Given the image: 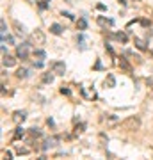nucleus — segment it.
<instances>
[{
	"mask_svg": "<svg viewBox=\"0 0 153 160\" xmlns=\"http://www.w3.org/2000/svg\"><path fill=\"white\" fill-rule=\"evenodd\" d=\"M30 53H32V43H20L16 46V57L18 59L25 61V59H28Z\"/></svg>",
	"mask_w": 153,
	"mask_h": 160,
	"instance_id": "obj_1",
	"label": "nucleus"
},
{
	"mask_svg": "<svg viewBox=\"0 0 153 160\" xmlns=\"http://www.w3.org/2000/svg\"><path fill=\"white\" fill-rule=\"evenodd\" d=\"M45 41H46V36L41 29H36L30 34V43H34V45H45Z\"/></svg>",
	"mask_w": 153,
	"mask_h": 160,
	"instance_id": "obj_2",
	"label": "nucleus"
},
{
	"mask_svg": "<svg viewBox=\"0 0 153 160\" xmlns=\"http://www.w3.org/2000/svg\"><path fill=\"white\" fill-rule=\"evenodd\" d=\"M139 126H141V119L135 118V116H132L126 121H123V128H126V130H137Z\"/></svg>",
	"mask_w": 153,
	"mask_h": 160,
	"instance_id": "obj_3",
	"label": "nucleus"
},
{
	"mask_svg": "<svg viewBox=\"0 0 153 160\" xmlns=\"http://www.w3.org/2000/svg\"><path fill=\"white\" fill-rule=\"evenodd\" d=\"M52 71L55 75H64L66 73V64L63 61H55V62H52Z\"/></svg>",
	"mask_w": 153,
	"mask_h": 160,
	"instance_id": "obj_4",
	"label": "nucleus"
},
{
	"mask_svg": "<svg viewBox=\"0 0 153 160\" xmlns=\"http://www.w3.org/2000/svg\"><path fill=\"white\" fill-rule=\"evenodd\" d=\"M57 142H59V137H55V135L45 139V142H43V151H46V149H50V148H55Z\"/></svg>",
	"mask_w": 153,
	"mask_h": 160,
	"instance_id": "obj_5",
	"label": "nucleus"
},
{
	"mask_svg": "<svg viewBox=\"0 0 153 160\" xmlns=\"http://www.w3.org/2000/svg\"><path fill=\"white\" fill-rule=\"evenodd\" d=\"M2 64H4V66H6V68H13V66H14V64H16V59L14 57H11V55H4V57H2Z\"/></svg>",
	"mask_w": 153,
	"mask_h": 160,
	"instance_id": "obj_6",
	"label": "nucleus"
},
{
	"mask_svg": "<svg viewBox=\"0 0 153 160\" xmlns=\"http://www.w3.org/2000/svg\"><path fill=\"white\" fill-rule=\"evenodd\" d=\"M13 25H14V30H16V36H20V38H23V36L27 34V32H25V27H23V25H20L18 22H14Z\"/></svg>",
	"mask_w": 153,
	"mask_h": 160,
	"instance_id": "obj_7",
	"label": "nucleus"
},
{
	"mask_svg": "<svg viewBox=\"0 0 153 160\" xmlns=\"http://www.w3.org/2000/svg\"><path fill=\"white\" fill-rule=\"evenodd\" d=\"M25 118H27V114H25V112H14L13 121H14V123H20V121H23Z\"/></svg>",
	"mask_w": 153,
	"mask_h": 160,
	"instance_id": "obj_8",
	"label": "nucleus"
},
{
	"mask_svg": "<svg viewBox=\"0 0 153 160\" xmlns=\"http://www.w3.org/2000/svg\"><path fill=\"white\" fill-rule=\"evenodd\" d=\"M50 32H52V34H55V36H59L61 32H63V27H61L59 23H54V25L50 27Z\"/></svg>",
	"mask_w": 153,
	"mask_h": 160,
	"instance_id": "obj_9",
	"label": "nucleus"
},
{
	"mask_svg": "<svg viewBox=\"0 0 153 160\" xmlns=\"http://www.w3.org/2000/svg\"><path fill=\"white\" fill-rule=\"evenodd\" d=\"M16 77H18V78H27V77H28V69L27 68H20L16 71Z\"/></svg>",
	"mask_w": 153,
	"mask_h": 160,
	"instance_id": "obj_10",
	"label": "nucleus"
},
{
	"mask_svg": "<svg viewBox=\"0 0 153 160\" xmlns=\"http://www.w3.org/2000/svg\"><path fill=\"white\" fill-rule=\"evenodd\" d=\"M52 73H54V71H52ZM52 73H45L43 75V82H45V84H52V82H54V75Z\"/></svg>",
	"mask_w": 153,
	"mask_h": 160,
	"instance_id": "obj_11",
	"label": "nucleus"
},
{
	"mask_svg": "<svg viewBox=\"0 0 153 160\" xmlns=\"http://www.w3.org/2000/svg\"><path fill=\"white\" fill-rule=\"evenodd\" d=\"M0 36H6L7 34V27H6V20H4V18H2V20H0Z\"/></svg>",
	"mask_w": 153,
	"mask_h": 160,
	"instance_id": "obj_12",
	"label": "nucleus"
},
{
	"mask_svg": "<svg viewBox=\"0 0 153 160\" xmlns=\"http://www.w3.org/2000/svg\"><path fill=\"white\" fill-rule=\"evenodd\" d=\"M98 23H102V25H112V20H105V18H98Z\"/></svg>",
	"mask_w": 153,
	"mask_h": 160,
	"instance_id": "obj_13",
	"label": "nucleus"
},
{
	"mask_svg": "<svg viewBox=\"0 0 153 160\" xmlns=\"http://www.w3.org/2000/svg\"><path fill=\"white\" fill-rule=\"evenodd\" d=\"M85 27H87V22H85L84 18H82V20H79V29L80 30H85Z\"/></svg>",
	"mask_w": 153,
	"mask_h": 160,
	"instance_id": "obj_14",
	"label": "nucleus"
},
{
	"mask_svg": "<svg viewBox=\"0 0 153 160\" xmlns=\"http://www.w3.org/2000/svg\"><path fill=\"white\" fill-rule=\"evenodd\" d=\"M34 53H36V55H38V57H39V61H43V59L46 57V53H45V52H43V50H36Z\"/></svg>",
	"mask_w": 153,
	"mask_h": 160,
	"instance_id": "obj_15",
	"label": "nucleus"
},
{
	"mask_svg": "<svg viewBox=\"0 0 153 160\" xmlns=\"http://www.w3.org/2000/svg\"><path fill=\"white\" fill-rule=\"evenodd\" d=\"M114 38H116V39H119V41H123V43H125V41H126V36L123 34V32H119V34H116V36H114Z\"/></svg>",
	"mask_w": 153,
	"mask_h": 160,
	"instance_id": "obj_16",
	"label": "nucleus"
},
{
	"mask_svg": "<svg viewBox=\"0 0 153 160\" xmlns=\"http://www.w3.org/2000/svg\"><path fill=\"white\" fill-rule=\"evenodd\" d=\"M135 45H137V48H141V50H146V45H144L141 39H135Z\"/></svg>",
	"mask_w": 153,
	"mask_h": 160,
	"instance_id": "obj_17",
	"label": "nucleus"
},
{
	"mask_svg": "<svg viewBox=\"0 0 153 160\" xmlns=\"http://www.w3.org/2000/svg\"><path fill=\"white\" fill-rule=\"evenodd\" d=\"M30 133H32L34 137H41V132H39V128H32V130H30Z\"/></svg>",
	"mask_w": 153,
	"mask_h": 160,
	"instance_id": "obj_18",
	"label": "nucleus"
},
{
	"mask_svg": "<svg viewBox=\"0 0 153 160\" xmlns=\"http://www.w3.org/2000/svg\"><path fill=\"white\" fill-rule=\"evenodd\" d=\"M107 82H109V86H110V87H114V86H116V80H114V77H112V75H110V77L107 78Z\"/></svg>",
	"mask_w": 153,
	"mask_h": 160,
	"instance_id": "obj_19",
	"label": "nucleus"
},
{
	"mask_svg": "<svg viewBox=\"0 0 153 160\" xmlns=\"http://www.w3.org/2000/svg\"><path fill=\"white\" fill-rule=\"evenodd\" d=\"M20 137H23V128H18V132L14 133V139H20Z\"/></svg>",
	"mask_w": 153,
	"mask_h": 160,
	"instance_id": "obj_20",
	"label": "nucleus"
},
{
	"mask_svg": "<svg viewBox=\"0 0 153 160\" xmlns=\"http://www.w3.org/2000/svg\"><path fill=\"white\" fill-rule=\"evenodd\" d=\"M18 153H20V155H27L28 149H27V148H20V149H18Z\"/></svg>",
	"mask_w": 153,
	"mask_h": 160,
	"instance_id": "obj_21",
	"label": "nucleus"
}]
</instances>
